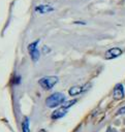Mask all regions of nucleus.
I'll list each match as a JSON object with an SVG mask.
<instances>
[{
  "label": "nucleus",
  "mask_w": 125,
  "mask_h": 132,
  "mask_svg": "<svg viewBox=\"0 0 125 132\" xmlns=\"http://www.w3.org/2000/svg\"><path fill=\"white\" fill-rule=\"evenodd\" d=\"M59 78L55 75H49V76H43L38 80L39 86L44 89V90H50L52 89L57 82H58Z\"/></svg>",
  "instance_id": "nucleus-2"
},
{
  "label": "nucleus",
  "mask_w": 125,
  "mask_h": 132,
  "mask_svg": "<svg viewBox=\"0 0 125 132\" xmlns=\"http://www.w3.org/2000/svg\"><path fill=\"white\" fill-rule=\"evenodd\" d=\"M113 97L116 100H120L124 97V89H123V86L121 84L116 85V87L114 89V92H113Z\"/></svg>",
  "instance_id": "nucleus-6"
},
{
  "label": "nucleus",
  "mask_w": 125,
  "mask_h": 132,
  "mask_svg": "<svg viewBox=\"0 0 125 132\" xmlns=\"http://www.w3.org/2000/svg\"><path fill=\"white\" fill-rule=\"evenodd\" d=\"M86 90V88L85 87H80V86H74V87H71L70 89H69V95L70 96H76V95H79V94H81V93H83L84 91Z\"/></svg>",
  "instance_id": "nucleus-8"
},
{
  "label": "nucleus",
  "mask_w": 125,
  "mask_h": 132,
  "mask_svg": "<svg viewBox=\"0 0 125 132\" xmlns=\"http://www.w3.org/2000/svg\"><path fill=\"white\" fill-rule=\"evenodd\" d=\"M64 101H65V96L62 93L57 92V93H54L46 98L45 104L48 107L54 108V107H57V106L61 105L62 103H64Z\"/></svg>",
  "instance_id": "nucleus-1"
},
{
  "label": "nucleus",
  "mask_w": 125,
  "mask_h": 132,
  "mask_svg": "<svg viewBox=\"0 0 125 132\" xmlns=\"http://www.w3.org/2000/svg\"><path fill=\"white\" fill-rule=\"evenodd\" d=\"M37 43H38V40L35 41V42H32L28 45V51H29V54L31 56V59L35 62L38 60L39 58V52L37 50Z\"/></svg>",
  "instance_id": "nucleus-3"
},
{
  "label": "nucleus",
  "mask_w": 125,
  "mask_h": 132,
  "mask_svg": "<svg viewBox=\"0 0 125 132\" xmlns=\"http://www.w3.org/2000/svg\"><path fill=\"white\" fill-rule=\"evenodd\" d=\"M121 54H122V50L121 48H119V47H113V48H110L105 53L104 57H105V59L111 60V59H114V58L119 57Z\"/></svg>",
  "instance_id": "nucleus-5"
},
{
  "label": "nucleus",
  "mask_w": 125,
  "mask_h": 132,
  "mask_svg": "<svg viewBox=\"0 0 125 132\" xmlns=\"http://www.w3.org/2000/svg\"><path fill=\"white\" fill-rule=\"evenodd\" d=\"M124 113H125V106L121 107V108L117 111V114H124Z\"/></svg>",
  "instance_id": "nucleus-11"
},
{
  "label": "nucleus",
  "mask_w": 125,
  "mask_h": 132,
  "mask_svg": "<svg viewBox=\"0 0 125 132\" xmlns=\"http://www.w3.org/2000/svg\"><path fill=\"white\" fill-rule=\"evenodd\" d=\"M53 10H54V8L48 4H40L37 7H35V11L39 12V13H48V12L53 11Z\"/></svg>",
  "instance_id": "nucleus-7"
},
{
  "label": "nucleus",
  "mask_w": 125,
  "mask_h": 132,
  "mask_svg": "<svg viewBox=\"0 0 125 132\" xmlns=\"http://www.w3.org/2000/svg\"><path fill=\"white\" fill-rule=\"evenodd\" d=\"M22 131L23 132H30V128H29V120L27 118H25L22 122Z\"/></svg>",
  "instance_id": "nucleus-9"
},
{
  "label": "nucleus",
  "mask_w": 125,
  "mask_h": 132,
  "mask_svg": "<svg viewBox=\"0 0 125 132\" xmlns=\"http://www.w3.org/2000/svg\"><path fill=\"white\" fill-rule=\"evenodd\" d=\"M75 102H76V100H75V99H73V100H70L69 102H66L63 106H65V107H70V106H71L72 104H74Z\"/></svg>",
  "instance_id": "nucleus-10"
},
{
  "label": "nucleus",
  "mask_w": 125,
  "mask_h": 132,
  "mask_svg": "<svg viewBox=\"0 0 125 132\" xmlns=\"http://www.w3.org/2000/svg\"><path fill=\"white\" fill-rule=\"evenodd\" d=\"M106 132H111V129H110V128H108V129H107V130H106Z\"/></svg>",
  "instance_id": "nucleus-13"
},
{
  "label": "nucleus",
  "mask_w": 125,
  "mask_h": 132,
  "mask_svg": "<svg viewBox=\"0 0 125 132\" xmlns=\"http://www.w3.org/2000/svg\"><path fill=\"white\" fill-rule=\"evenodd\" d=\"M67 111H68V107H65V106H61V107H59V108L55 109V110L52 112V114H51V118H52L53 120L61 119V118H63V117H64V116L67 113Z\"/></svg>",
  "instance_id": "nucleus-4"
},
{
  "label": "nucleus",
  "mask_w": 125,
  "mask_h": 132,
  "mask_svg": "<svg viewBox=\"0 0 125 132\" xmlns=\"http://www.w3.org/2000/svg\"><path fill=\"white\" fill-rule=\"evenodd\" d=\"M38 132H46V131H45V130H44V129H40V130H39V131H38Z\"/></svg>",
  "instance_id": "nucleus-12"
}]
</instances>
